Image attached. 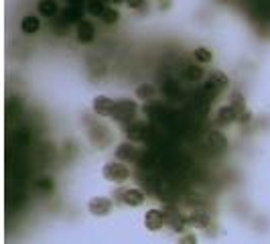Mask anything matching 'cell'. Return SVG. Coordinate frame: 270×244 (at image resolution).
<instances>
[{"mask_svg":"<svg viewBox=\"0 0 270 244\" xmlns=\"http://www.w3.org/2000/svg\"><path fill=\"white\" fill-rule=\"evenodd\" d=\"M92 110H94L98 116L112 118L114 112H116V100H112L108 96H96L94 102H92Z\"/></svg>","mask_w":270,"mask_h":244,"instance_id":"obj_4","label":"cell"},{"mask_svg":"<svg viewBox=\"0 0 270 244\" xmlns=\"http://www.w3.org/2000/svg\"><path fill=\"white\" fill-rule=\"evenodd\" d=\"M136 98L138 100H142V102H147V100H153L155 96H157V88L153 86V84H140V86H136Z\"/></svg>","mask_w":270,"mask_h":244,"instance_id":"obj_17","label":"cell"},{"mask_svg":"<svg viewBox=\"0 0 270 244\" xmlns=\"http://www.w3.org/2000/svg\"><path fill=\"white\" fill-rule=\"evenodd\" d=\"M37 8H39V14L45 18H55L59 14V4L55 0H39Z\"/></svg>","mask_w":270,"mask_h":244,"instance_id":"obj_13","label":"cell"},{"mask_svg":"<svg viewBox=\"0 0 270 244\" xmlns=\"http://www.w3.org/2000/svg\"><path fill=\"white\" fill-rule=\"evenodd\" d=\"M177 244H197V236L195 234H183Z\"/></svg>","mask_w":270,"mask_h":244,"instance_id":"obj_25","label":"cell"},{"mask_svg":"<svg viewBox=\"0 0 270 244\" xmlns=\"http://www.w3.org/2000/svg\"><path fill=\"white\" fill-rule=\"evenodd\" d=\"M207 143H210V147L214 149V151H217V153H221L223 149H225V138L219 134V132H212L210 136H207Z\"/></svg>","mask_w":270,"mask_h":244,"instance_id":"obj_20","label":"cell"},{"mask_svg":"<svg viewBox=\"0 0 270 244\" xmlns=\"http://www.w3.org/2000/svg\"><path fill=\"white\" fill-rule=\"evenodd\" d=\"M136 114V102L130 98H120L116 100V112H114V120L116 122H130L132 116Z\"/></svg>","mask_w":270,"mask_h":244,"instance_id":"obj_2","label":"cell"},{"mask_svg":"<svg viewBox=\"0 0 270 244\" xmlns=\"http://www.w3.org/2000/svg\"><path fill=\"white\" fill-rule=\"evenodd\" d=\"M164 224H167V218H164V214H162L161 210H149L144 214V226H147V230L157 232V230H161Z\"/></svg>","mask_w":270,"mask_h":244,"instance_id":"obj_10","label":"cell"},{"mask_svg":"<svg viewBox=\"0 0 270 244\" xmlns=\"http://www.w3.org/2000/svg\"><path fill=\"white\" fill-rule=\"evenodd\" d=\"M43 193H51L53 191V179L51 177H41V179H37V183H35Z\"/></svg>","mask_w":270,"mask_h":244,"instance_id":"obj_24","label":"cell"},{"mask_svg":"<svg viewBox=\"0 0 270 244\" xmlns=\"http://www.w3.org/2000/svg\"><path fill=\"white\" fill-rule=\"evenodd\" d=\"M118 197L124 206H130V208H138L144 204V193L136 187H126V189L118 191Z\"/></svg>","mask_w":270,"mask_h":244,"instance_id":"obj_6","label":"cell"},{"mask_svg":"<svg viewBox=\"0 0 270 244\" xmlns=\"http://www.w3.org/2000/svg\"><path fill=\"white\" fill-rule=\"evenodd\" d=\"M227 104H232V106L240 112V116L246 112V100H244V96H242L240 92H234V94L230 96V102H227Z\"/></svg>","mask_w":270,"mask_h":244,"instance_id":"obj_21","label":"cell"},{"mask_svg":"<svg viewBox=\"0 0 270 244\" xmlns=\"http://www.w3.org/2000/svg\"><path fill=\"white\" fill-rule=\"evenodd\" d=\"M90 140H92L94 147L106 149L110 143H112V132H110L108 126H104V124H94L90 128Z\"/></svg>","mask_w":270,"mask_h":244,"instance_id":"obj_3","label":"cell"},{"mask_svg":"<svg viewBox=\"0 0 270 244\" xmlns=\"http://www.w3.org/2000/svg\"><path fill=\"white\" fill-rule=\"evenodd\" d=\"M193 57H195L197 63L205 65V63H212L214 53H212V49H207V47H195V49H193Z\"/></svg>","mask_w":270,"mask_h":244,"instance_id":"obj_19","label":"cell"},{"mask_svg":"<svg viewBox=\"0 0 270 244\" xmlns=\"http://www.w3.org/2000/svg\"><path fill=\"white\" fill-rule=\"evenodd\" d=\"M75 35H77V41L81 45H90L94 39H96V27L90 23V21H81L77 27H75Z\"/></svg>","mask_w":270,"mask_h":244,"instance_id":"obj_8","label":"cell"},{"mask_svg":"<svg viewBox=\"0 0 270 244\" xmlns=\"http://www.w3.org/2000/svg\"><path fill=\"white\" fill-rule=\"evenodd\" d=\"M102 175L110 183H124L130 177V169L122 161H110L102 167Z\"/></svg>","mask_w":270,"mask_h":244,"instance_id":"obj_1","label":"cell"},{"mask_svg":"<svg viewBox=\"0 0 270 244\" xmlns=\"http://www.w3.org/2000/svg\"><path fill=\"white\" fill-rule=\"evenodd\" d=\"M120 21V12H118V8H106V12L102 14V23L104 25H108V27H112V25H116Z\"/></svg>","mask_w":270,"mask_h":244,"instance_id":"obj_23","label":"cell"},{"mask_svg":"<svg viewBox=\"0 0 270 244\" xmlns=\"http://www.w3.org/2000/svg\"><path fill=\"white\" fill-rule=\"evenodd\" d=\"M185 77H187L189 82H199V79L203 77V69H201L199 65H187V67H185Z\"/></svg>","mask_w":270,"mask_h":244,"instance_id":"obj_22","label":"cell"},{"mask_svg":"<svg viewBox=\"0 0 270 244\" xmlns=\"http://www.w3.org/2000/svg\"><path fill=\"white\" fill-rule=\"evenodd\" d=\"M207 82L216 88L217 92H221V90H227V88H230V77H227L223 71H219V69L210 71V79H207Z\"/></svg>","mask_w":270,"mask_h":244,"instance_id":"obj_14","label":"cell"},{"mask_svg":"<svg viewBox=\"0 0 270 244\" xmlns=\"http://www.w3.org/2000/svg\"><path fill=\"white\" fill-rule=\"evenodd\" d=\"M161 10H167V6H171V0H161Z\"/></svg>","mask_w":270,"mask_h":244,"instance_id":"obj_29","label":"cell"},{"mask_svg":"<svg viewBox=\"0 0 270 244\" xmlns=\"http://www.w3.org/2000/svg\"><path fill=\"white\" fill-rule=\"evenodd\" d=\"M110 2H114V4H120V2H126V0H110Z\"/></svg>","mask_w":270,"mask_h":244,"instance_id":"obj_30","label":"cell"},{"mask_svg":"<svg viewBox=\"0 0 270 244\" xmlns=\"http://www.w3.org/2000/svg\"><path fill=\"white\" fill-rule=\"evenodd\" d=\"M144 132H147V126H144L142 122L132 120L130 122V126H126V138H128L130 143H142L144 136H147Z\"/></svg>","mask_w":270,"mask_h":244,"instance_id":"obj_12","label":"cell"},{"mask_svg":"<svg viewBox=\"0 0 270 244\" xmlns=\"http://www.w3.org/2000/svg\"><path fill=\"white\" fill-rule=\"evenodd\" d=\"M238 118H240V112H238L232 104L219 106V110H217V114H216V122L219 126H230V124H234Z\"/></svg>","mask_w":270,"mask_h":244,"instance_id":"obj_9","label":"cell"},{"mask_svg":"<svg viewBox=\"0 0 270 244\" xmlns=\"http://www.w3.org/2000/svg\"><path fill=\"white\" fill-rule=\"evenodd\" d=\"M187 224L193 226V228H207L212 224V218L207 212L203 210H193L189 216H187Z\"/></svg>","mask_w":270,"mask_h":244,"instance_id":"obj_11","label":"cell"},{"mask_svg":"<svg viewBox=\"0 0 270 244\" xmlns=\"http://www.w3.org/2000/svg\"><path fill=\"white\" fill-rule=\"evenodd\" d=\"M114 155H116V159L122 161V163H136L140 153H138V149H136L130 140H126V143H120V145L116 147Z\"/></svg>","mask_w":270,"mask_h":244,"instance_id":"obj_5","label":"cell"},{"mask_svg":"<svg viewBox=\"0 0 270 244\" xmlns=\"http://www.w3.org/2000/svg\"><path fill=\"white\" fill-rule=\"evenodd\" d=\"M88 210H90L92 216H98V218L108 216L110 210H112V199H110V197H104V195H100V197H92L90 204H88Z\"/></svg>","mask_w":270,"mask_h":244,"instance_id":"obj_7","label":"cell"},{"mask_svg":"<svg viewBox=\"0 0 270 244\" xmlns=\"http://www.w3.org/2000/svg\"><path fill=\"white\" fill-rule=\"evenodd\" d=\"M106 0H88V4H86V10L92 14V16H100L102 18V14L106 12Z\"/></svg>","mask_w":270,"mask_h":244,"instance_id":"obj_18","label":"cell"},{"mask_svg":"<svg viewBox=\"0 0 270 244\" xmlns=\"http://www.w3.org/2000/svg\"><path fill=\"white\" fill-rule=\"evenodd\" d=\"M250 118H252V114H250V112L246 110V112H244V114H242V116H240L238 120L242 122V124H248V122H250Z\"/></svg>","mask_w":270,"mask_h":244,"instance_id":"obj_28","label":"cell"},{"mask_svg":"<svg viewBox=\"0 0 270 244\" xmlns=\"http://www.w3.org/2000/svg\"><path fill=\"white\" fill-rule=\"evenodd\" d=\"M84 10H86V8H77V6H69V8H65V10H63V14H61V18H63V21H65L67 25H69V23H75V25H79V23L84 21V18H81V16H84Z\"/></svg>","mask_w":270,"mask_h":244,"instance_id":"obj_16","label":"cell"},{"mask_svg":"<svg viewBox=\"0 0 270 244\" xmlns=\"http://www.w3.org/2000/svg\"><path fill=\"white\" fill-rule=\"evenodd\" d=\"M126 4H128L130 8H134V10H138V8L144 6V0H126Z\"/></svg>","mask_w":270,"mask_h":244,"instance_id":"obj_26","label":"cell"},{"mask_svg":"<svg viewBox=\"0 0 270 244\" xmlns=\"http://www.w3.org/2000/svg\"><path fill=\"white\" fill-rule=\"evenodd\" d=\"M67 4H69V6H77V8H86L88 2H86V0H67Z\"/></svg>","mask_w":270,"mask_h":244,"instance_id":"obj_27","label":"cell"},{"mask_svg":"<svg viewBox=\"0 0 270 244\" xmlns=\"http://www.w3.org/2000/svg\"><path fill=\"white\" fill-rule=\"evenodd\" d=\"M20 29H23V33H27V35L37 33V31L41 29V21H39V16H33V14L23 16V21H20Z\"/></svg>","mask_w":270,"mask_h":244,"instance_id":"obj_15","label":"cell"}]
</instances>
